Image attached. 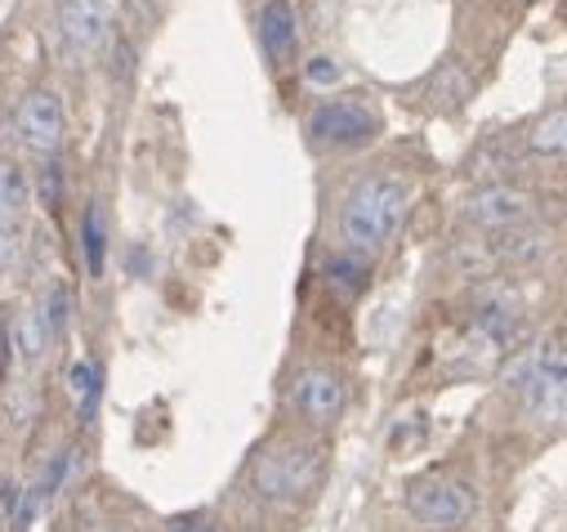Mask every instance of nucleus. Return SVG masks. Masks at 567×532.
Wrapping results in <instances>:
<instances>
[{
	"mask_svg": "<svg viewBox=\"0 0 567 532\" xmlns=\"http://www.w3.org/2000/svg\"><path fill=\"white\" fill-rule=\"evenodd\" d=\"M406 184L398 175H371L362 180L344 206H340V237L353 246V250H380L398 224H402V211H406Z\"/></svg>",
	"mask_w": 567,
	"mask_h": 532,
	"instance_id": "f257e3e1",
	"label": "nucleus"
},
{
	"mask_svg": "<svg viewBox=\"0 0 567 532\" xmlns=\"http://www.w3.org/2000/svg\"><path fill=\"white\" fill-rule=\"evenodd\" d=\"M322 474V448L300 443V439H281L259 452L255 461V492L264 501H300L313 492Z\"/></svg>",
	"mask_w": 567,
	"mask_h": 532,
	"instance_id": "f03ea898",
	"label": "nucleus"
},
{
	"mask_svg": "<svg viewBox=\"0 0 567 532\" xmlns=\"http://www.w3.org/2000/svg\"><path fill=\"white\" fill-rule=\"evenodd\" d=\"M14 130L32 153H54L68 135V108L54 90H32L23 94L19 112H14Z\"/></svg>",
	"mask_w": 567,
	"mask_h": 532,
	"instance_id": "7ed1b4c3",
	"label": "nucleus"
},
{
	"mask_svg": "<svg viewBox=\"0 0 567 532\" xmlns=\"http://www.w3.org/2000/svg\"><path fill=\"white\" fill-rule=\"evenodd\" d=\"M523 412L540 430H567V362L536 367L523 380Z\"/></svg>",
	"mask_w": 567,
	"mask_h": 532,
	"instance_id": "20e7f679",
	"label": "nucleus"
},
{
	"mask_svg": "<svg viewBox=\"0 0 567 532\" xmlns=\"http://www.w3.org/2000/svg\"><path fill=\"white\" fill-rule=\"evenodd\" d=\"M375 112L358 99H336V103H322L313 116H309V135L318 144H367L375 140Z\"/></svg>",
	"mask_w": 567,
	"mask_h": 532,
	"instance_id": "39448f33",
	"label": "nucleus"
},
{
	"mask_svg": "<svg viewBox=\"0 0 567 532\" xmlns=\"http://www.w3.org/2000/svg\"><path fill=\"white\" fill-rule=\"evenodd\" d=\"M406 510L411 519H420L424 528H456L470 519V492L452 479H420L411 492H406Z\"/></svg>",
	"mask_w": 567,
	"mask_h": 532,
	"instance_id": "423d86ee",
	"label": "nucleus"
},
{
	"mask_svg": "<svg viewBox=\"0 0 567 532\" xmlns=\"http://www.w3.org/2000/svg\"><path fill=\"white\" fill-rule=\"evenodd\" d=\"M291 408L309 421V426H331L344 412V380L327 367H305L291 380Z\"/></svg>",
	"mask_w": 567,
	"mask_h": 532,
	"instance_id": "0eeeda50",
	"label": "nucleus"
},
{
	"mask_svg": "<svg viewBox=\"0 0 567 532\" xmlns=\"http://www.w3.org/2000/svg\"><path fill=\"white\" fill-rule=\"evenodd\" d=\"M532 215V202L514 188H483L470 197V219L483 228H518Z\"/></svg>",
	"mask_w": 567,
	"mask_h": 532,
	"instance_id": "6e6552de",
	"label": "nucleus"
},
{
	"mask_svg": "<svg viewBox=\"0 0 567 532\" xmlns=\"http://www.w3.org/2000/svg\"><path fill=\"white\" fill-rule=\"evenodd\" d=\"M259 41H264V50H268L272 63L291 59V50H296V14H291L287 0H268V6H264V14H259Z\"/></svg>",
	"mask_w": 567,
	"mask_h": 532,
	"instance_id": "1a4fd4ad",
	"label": "nucleus"
},
{
	"mask_svg": "<svg viewBox=\"0 0 567 532\" xmlns=\"http://www.w3.org/2000/svg\"><path fill=\"white\" fill-rule=\"evenodd\" d=\"M32 206V180L19 162L10 157H0V219L6 224H19Z\"/></svg>",
	"mask_w": 567,
	"mask_h": 532,
	"instance_id": "9d476101",
	"label": "nucleus"
},
{
	"mask_svg": "<svg viewBox=\"0 0 567 532\" xmlns=\"http://www.w3.org/2000/svg\"><path fill=\"white\" fill-rule=\"evenodd\" d=\"M45 340H50V331H45L41 309H19V314H14V323H10V349L19 354V362H23V367L41 362Z\"/></svg>",
	"mask_w": 567,
	"mask_h": 532,
	"instance_id": "9b49d317",
	"label": "nucleus"
},
{
	"mask_svg": "<svg viewBox=\"0 0 567 532\" xmlns=\"http://www.w3.org/2000/svg\"><path fill=\"white\" fill-rule=\"evenodd\" d=\"M63 32H68L72 45L94 50V45L103 41V19H99L90 6H81V0H72V6L63 10Z\"/></svg>",
	"mask_w": 567,
	"mask_h": 532,
	"instance_id": "f8f14e48",
	"label": "nucleus"
},
{
	"mask_svg": "<svg viewBox=\"0 0 567 532\" xmlns=\"http://www.w3.org/2000/svg\"><path fill=\"white\" fill-rule=\"evenodd\" d=\"M532 149H536V153H549V157H567V108H558V112H549L545 121H536Z\"/></svg>",
	"mask_w": 567,
	"mask_h": 532,
	"instance_id": "ddd939ff",
	"label": "nucleus"
},
{
	"mask_svg": "<svg viewBox=\"0 0 567 532\" xmlns=\"http://www.w3.org/2000/svg\"><path fill=\"white\" fill-rule=\"evenodd\" d=\"M103 264H107V228H103L99 206H90L85 211V269H90V278H103Z\"/></svg>",
	"mask_w": 567,
	"mask_h": 532,
	"instance_id": "4468645a",
	"label": "nucleus"
},
{
	"mask_svg": "<svg viewBox=\"0 0 567 532\" xmlns=\"http://www.w3.org/2000/svg\"><path fill=\"white\" fill-rule=\"evenodd\" d=\"M68 389L76 393V403H81V421H90L94 403H99V367L94 362H76L68 371Z\"/></svg>",
	"mask_w": 567,
	"mask_h": 532,
	"instance_id": "2eb2a0df",
	"label": "nucleus"
},
{
	"mask_svg": "<svg viewBox=\"0 0 567 532\" xmlns=\"http://www.w3.org/2000/svg\"><path fill=\"white\" fill-rule=\"evenodd\" d=\"M68 314H72V296H68L63 283H54V287H50V300H45V314H41V318H45V331L59 336V331L68 327Z\"/></svg>",
	"mask_w": 567,
	"mask_h": 532,
	"instance_id": "dca6fc26",
	"label": "nucleus"
},
{
	"mask_svg": "<svg viewBox=\"0 0 567 532\" xmlns=\"http://www.w3.org/2000/svg\"><path fill=\"white\" fill-rule=\"evenodd\" d=\"M327 278H331L336 287H344V291H358V287H362V264H353V259H331V264H327Z\"/></svg>",
	"mask_w": 567,
	"mask_h": 532,
	"instance_id": "f3484780",
	"label": "nucleus"
},
{
	"mask_svg": "<svg viewBox=\"0 0 567 532\" xmlns=\"http://www.w3.org/2000/svg\"><path fill=\"white\" fill-rule=\"evenodd\" d=\"M37 505H41V492H37V488H28V492L14 501V514H10V532H28V528H32V519H37Z\"/></svg>",
	"mask_w": 567,
	"mask_h": 532,
	"instance_id": "a211bd4d",
	"label": "nucleus"
},
{
	"mask_svg": "<svg viewBox=\"0 0 567 532\" xmlns=\"http://www.w3.org/2000/svg\"><path fill=\"white\" fill-rule=\"evenodd\" d=\"M23 242H19V224H6L0 219V269H10V264L19 259Z\"/></svg>",
	"mask_w": 567,
	"mask_h": 532,
	"instance_id": "6ab92c4d",
	"label": "nucleus"
},
{
	"mask_svg": "<svg viewBox=\"0 0 567 532\" xmlns=\"http://www.w3.org/2000/svg\"><path fill=\"white\" fill-rule=\"evenodd\" d=\"M305 76H309L313 85H331V81H340V68H336V59H327V54H318V59H309V68H305Z\"/></svg>",
	"mask_w": 567,
	"mask_h": 532,
	"instance_id": "aec40b11",
	"label": "nucleus"
},
{
	"mask_svg": "<svg viewBox=\"0 0 567 532\" xmlns=\"http://www.w3.org/2000/svg\"><path fill=\"white\" fill-rule=\"evenodd\" d=\"M41 197H45V206H59V171L54 166H45V175H41Z\"/></svg>",
	"mask_w": 567,
	"mask_h": 532,
	"instance_id": "412c9836",
	"label": "nucleus"
},
{
	"mask_svg": "<svg viewBox=\"0 0 567 532\" xmlns=\"http://www.w3.org/2000/svg\"><path fill=\"white\" fill-rule=\"evenodd\" d=\"M171 532H215V528H210L206 519H179V523H175Z\"/></svg>",
	"mask_w": 567,
	"mask_h": 532,
	"instance_id": "4be33fe9",
	"label": "nucleus"
}]
</instances>
